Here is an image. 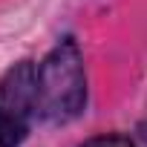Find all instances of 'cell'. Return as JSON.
<instances>
[{
  "label": "cell",
  "instance_id": "6da1fadb",
  "mask_svg": "<svg viewBox=\"0 0 147 147\" xmlns=\"http://www.w3.org/2000/svg\"><path fill=\"white\" fill-rule=\"evenodd\" d=\"M87 107V75L78 43L61 40L38 66V113L52 124L78 118Z\"/></svg>",
  "mask_w": 147,
  "mask_h": 147
},
{
  "label": "cell",
  "instance_id": "7a4b0ae2",
  "mask_svg": "<svg viewBox=\"0 0 147 147\" xmlns=\"http://www.w3.org/2000/svg\"><path fill=\"white\" fill-rule=\"evenodd\" d=\"M0 113L29 124V115L38 113V69L32 61L15 63L0 81Z\"/></svg>",
  "mask_w": 147,
  "mask_h": 147
},
{
  "label": "cell",
  "instance_id": "3957f363",
  "mask_svg": "<svg viewBox=\"0 0 147 147\" xmlns=\"http://www.w3.org/2000/svg\"><path fill=\"white\" fill-rule=\"evenodd\" d=\"M26 130H29L26 121L0 113V147H20V141L26 138Z\"/></svg>",
  "mask_w": 147,
  "mask_h": 147
},
{
  "label": "cell",
  "instance_id": "277c9868",
  "mask_svg": "<svg viewBox=\"0 0 147 147\" xmlns=\"http://www.w3.org/2000/svg\"><path fill=\"white\" fill-rule=\"evenodd\" d=\"M81 147H136L127 136H115V133H104V136H95V138H87Z\"/></svg>",
  "mask_w": 147,
  "mask_h": 147
},
{
  "label": "cell",
  "instance_id": "5b68a950",
  "mask_svg": "<svg viewBox=\"0 0 147 147\" xmlns=\"http://www.w3.org/2000/svg\"><path fill=\"white\" fill-rule=\"evenodd\" d=\"M138 136H141V141L147 144V121H144V124H138Z\"/></svg>",
  "mask_w": 147,
  "mask_h": 147
}]
</instances>
